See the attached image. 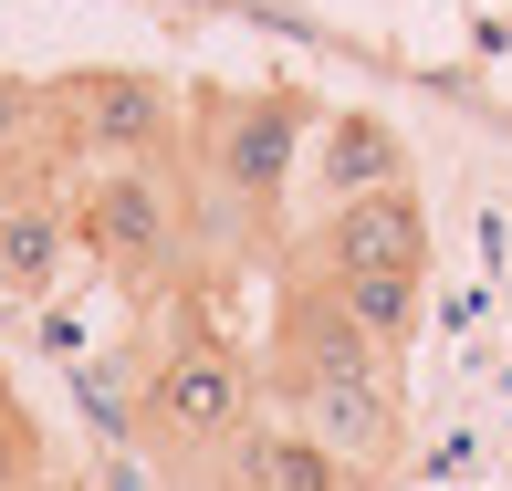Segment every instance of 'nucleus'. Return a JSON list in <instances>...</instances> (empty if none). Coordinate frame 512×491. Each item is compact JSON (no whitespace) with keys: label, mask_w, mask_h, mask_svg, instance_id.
Here are the masks:
<instances>
[{"label":"nucleus","mask_w":512,"mask_h":491,"mask_svg":"<svg viewBox=\"0 0 512 491\" xmlns=\"http://www.w3.org/2000/svg\"><path fill=\"white\" fill-rule=\"evenodd\" d=\"M42 481V439H32V418L11 408V387H0V491H32Z\"/></svg>","instance_id":"nucleus-11"},{"label":"nucleus","mask_w":512,"mask_h":491,"mask_svg":"<svg viewBox=\"0 0 512 491\" xmlns=\"http://www.w3.org/2000/svg\"><path fill=\"white\" fill-rule=\"evenodd\" d=\"M314 272H429V209H418V189L335 199V220L314 241Z\"/></svg>","instance_id":"nucleus-6"},{"label":"nucleus","mask_w":512,"mask_h":491,"mask_svg":"<svg viewBox=\"0 0 512 491\" xmlns=\"http://www.w3.org/2000/svg\"><path fill=\"white\" fill-rule=\"evenodd\" d=\"M32 491H42V481H32Z\"/></svg>","instance_id":"nucleus-13"},{"label":"nucleus","mask_w":512,"mask_h":491,"mask_svg":"<svg viewBox=\"0 0 512 491\" xmlns=\"http://www.w3.org/2000/svg\"><path fill=\"white\" fill-rule=\"evenodd\" d=\"M32 126H53V95H42V84H21V74H0V157H11Z\"/></svg>","instance_id":"nucleus-12"},{"label":"nucleus","mask_w":512,"mask_h":491,"mask_svg":"<svg viewBox=\"0 0 512 491\" xmlns=\"http://www.w3.org/2000/svg\"><path fill=\"white\" fill-rule=\"evenodd\" d=\"M304 168V95H199V178L220 189V209L272 220Z\"/></svg>","instance_id":"nucleus-3"},{"label":"nucleus","mask_w":512,"mask_h":491,"mask_svg":"<svg viewBox=\"0 0 512 491\" xmlns=\"http://www.w3.org/2000/svg\"><path fill=\"white\" fill-rule=\"evenodd\" d=\"M283 397L356 481H377L398 460V377H283Z\"/></svg>","instance_id":"nucleus-5"},{"label":"nucleus","mask_w":512,"mask_h":491,"mask_svg":"<svg viewBox=\"0 0 512 491\" xmlns=\"http://www.w3.org/2000/svg\"><path fill=\"white\" fill-rule=\"evenodd\" d=\"M53 136L105 168V157H168L178 136V95L157 74H126V63H95V74H63L53 84Z\"/></svg>","instance_id":"nucleus-4"},{"label":"nucleus","mask_w":512,"mask_h":491,"mask_svg":"<svg viewBox=\"0 0 512 491\" xmlns=\"http://www.w3.org/2000/svg\"><path fill=\"white\" fill-rule=\"evenodd\" d=\"M199 481H209V491H356V471L324 450L304 418H251V429L230 439Z\"/></svg>","instance_id":"nucleus-7"},{"label":"nucleus","mask_w":512,"mask_h":491,"mask_svg":"<svg viewBox=\"0 0 512 491\" xmlns=\"http://www.w3.org/2000/svg\"><path fill=\"white\" fill-rule=\"evenodd\" d=\"M241 429H251V366H241V345H230L209 314H178L168 335H157L147 377H136V439H147L168 471H209Z\"/></svg>","instance_id":"nucleus-1"},{"label":"nucleus","mask_w":512,"mask_h":491,"mask_svg":"<svg viewBox=\"0 0 512 491\" xmlns=\"http://www.w3.org/2000/svg\"><path fill=\"white\" fill-rule=\"evenodd\" d=\"M324 293L345 303V314L366 324V335L387 345V356H398V345L418 335V303H429V272H314Z\"/></svg>","instance_id":"nucleus-10"},{"label":"nucleus","mask_w":512,"mask_h":491,"mask_svg":"<svg viewBox=\"0 0 512 491\" xmlns=\"http://www.w3.org/2000/svg\"><path fill=\"white\" fill-rule=\"evenodd\" d=\"M366 189H408V147L377 115H335L324 126V199H366Z\"/></svg>","instance_id":"nucleus-9"},{"label":"nucleus","mask_w":512,"mask_h":491,"mask_svg":"<svg viewBox=\"0 0 512 491\" xmlns=\"http://www.w3.org/2000/svg\"><path fill=\"white\" fill-rule=\"evenodd\" d=\"M74 241L95 251V262H105L126 293H157V283L178 272V241H189L168 168H157V157H105V168H84Z\"/></svg>","instance_id":"nucleus-2"},{"label":"nucleus","mask_w":512,"mask_h":491,"mask_svg":"<svg viewBox=\"0 0 512 491\" xmlns=\"http://www.w3.org/2000/svg\"><path fill=\"white\" fill-rule=\"evenodd\" d=\"M74 251V209H53L42 189H0V303H42Z\"/></svg>","instance_id":"nucleus-8"}]
</instances>
